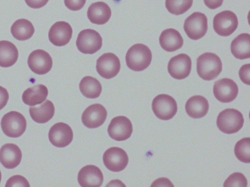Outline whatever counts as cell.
<instances>
[{"label":"cell","mask_w":250,"mask_h":187,"mask_svg":"<svg viewBox=\"0 0 250 187\" xmlns=\"http://www.w3.org/2000/svg\"><path fill=\"white\" fill-rule=\"evenodd\" d=\"M21 158V151L15 144H5L0 149V162L6 168L12 169L17 167L20 164Z\"/></svg>","instance_id":"obj_19"},{"label":"cell","mask_w":250,"mask_h":187,"mask_svg":"<svg viewBox=\"0 0 250 187\" xmlns=\"http://www.w3.org/2000/svg\"><path fill=\"white\" fill-rule=\"evenodd\" d=\"M19 56L16 46L7 40L0 41V66L9 67L17 61Z\"/></svg>","instance_id":"obj_26"},{"label":"cell","mask_w":250,"mask_h":187,"mask_svg":"<svg viewBox=\"0 0 250 187\" xmlns=\"http://www.w3.org/2000/svg\"><path fill=\"white\" fill-rule=\"evenodd\" d=\"M213 93L215 97L219 101L229 103L237 97L238 87L232 79L224 78L214 82Z\"/></svg>","instance_id":"obj_11"},{"label":"cell","mask_w":250,"mask_h":187,"mask_svg":"<svg viewBox=\"0 0 250 187\" xmlns=\"http://www.w3.org/2000/svg\"><path fill=\"white\" fill-rule=\"evenodd\" d=\"M244 123L242 113L233 108L221 112L216 119V125L219 130L227 134L238 132L242 128Z\"/></svg>","instance_id":"obj_3"},{"label":"cell","mask_w":250,"mask_h":187,"mask_svg":"<svg viewBox=\"0 0 250 187\" xmlns=\"http://www.w3.org/2000/svg\"><path fill=\"white\" fill-rule=\"evenodd\" d=\"M49 0H25L26 3L31 8L38 9L45 6Z\"/></svg>","instance_id":"obj_36"},{"label":"cell","mask_w":250,"mask_h":187,"mask_svg":"<svg viewBox=\"0 0 250 187\" xmlns=\"http://www.w3.org/2000/svg\"><path fill=\"white\" fill-rule=\"evenodd\" d=\"M35 32L32 23L28 20L21 19L15 21L11 27L13 36L21 41L25 40L32 37Z\"/></svg>","instance_id":"obj_27"},{"label":"cell","mask_w":250,"mask_h":187,"mask_svg":"<svg viewBox=\"0 0 250 187\" xmlns=\"http://www.w3.org/2000/svg\"><path fill=\"white\" fill-rule=\"evenodd\" d=\"M96 70L100 76L105 79L113 78L119 73L121 64L119 58L112 53H104L98 58Z\"/></svg>","instance_id":"obj_9"},{"label":"cell","mask_w":250,"mask_h":187,"mask_svg":"<svg viewBox=\"0 0 250 187\" xmlns=\"http://www.w3.org/2000/svg\"><path fill=\"white\" fill-rule=\"evenodd\" d=\"M103 162L106 168L114 172H119L124 169L128 163V157L122 149L113 147L104 152Z\"/></svg>","instance_id":"obj_10"},{"label":"cell","mask_w":250,"mask_h":187,"mask_svg":"<svg viewBox=\"0 0 250 187\" xmlns=\"http://www.w3.org/2000/svg\"><path fill=\"white\" fill-rule=\"evenodd\" d=\"M152 109L157 117L161 120H168L176 114L178 107L175 100L171 96L160 94L153 99Z\"/></svg>","instance_id":"obj_6"},{"label":"cell","mask_w":250,"mask_h":187,"mask_svg":"<svg viewBox=\"0 0 250 187\" xmlns=\"http://www.w3.org/2000/svg\"><path fill=\"white\" fill-rule=\"evenodd\" d=\"M81 93L88 98H96L101 94L102 87L99 81L91 76L83 78L79 84Z\"/></svg>","instance_id":"obj_28"},{"label":"cell","mask_w":250,"mask_h":187,"mask_svg":"<svg viewBox=\"0 0 250 187\" xmlns=\"http://www.w3.org/2000/svg\"><path fill=\"white\" fill-rule=\"evenodd\" d=\"M224 0H204L205 5L209 9H215L220 7Z\"/></svg>","instance_id":"obj_37"},{"label":"cell","mask_w":250,"mask_h":187,"mask_svg":"<svg viewBox=\"0 0 250 187\" xmlns=\"http://www.w3.org/2000/svg\"><path fill=\"white\" fill-rule=\"evenodd\" d=\"M154 182H156V183L158 184V185H156L157 186H161L162 184L165 183L169 184L171 186L174 187V186L172 184L171 182L166 178H159L157 180H155Z\"/></svg>","instance_id":"obj_38"},{"label":"cell","mask_w":250,"mask_h":187,"mask_svg":"<svg viewBox=\"0 0 250 187\" xmlns=\"http://www.w3.org/2000/svg\"><path fill=\"white\" fill-rule=\"evenodd\" d=\"M159 43L165 51L171 52L180 49L183 45L184 40L178 31L168 28L161 33L159 37Z\"/></svg>","instance_id":"obj_21"},{"label":"cell","mask_w":250,"mask_h":187,"mask_svg":"<svg viewBox=\"0 0 250 187\" xmlns=\"http://www.w3.org/2000/svg\"><path fill=\"white\" fill-rule=\"evenodd\" d=\"M247 185L248 181L244 175L240 172H234L225 180L223 186L246 187Z\"/></svg>","instance_id":"obj_31"},{"label":"cell","mask_w":250,"mask_h":187,"mask_svg":"<svg viewBox=\"0 0 250 187\" xmlns=\"http://www.w3.org/2000/svg\"><path fill=\"white\" fill-rule=\"evenodd\" d=\"M250 36L248 33H242L231 42L230 51L236 58L244 59L250 57Z\"/></svg>","instance_id":"obj_24"},{"label":"cell","mask_w":250,"mask_h":187,"mask_svg":"<svg viewBox=\"0 0 250 187\" xmlns=\"http://www.w3.org/2000/svg\"><path fill=\"white\" fill-rule=\"evenodd\" d=\"M73 133L71 127L63 122H58L49 130L48 138L51 143L58 148L67 146L73 140Z\"/></svg>","instance_id":"obj_15"},{"label":"cell","mask_w":250,"mask_h":187,"mask_svg":"<svg viewBox=\"0 0 250 187\" xmlns=\"http://www.w3.org/2000/svg\"><path fill=\"white\" fill-rule=\"evenodd\" d=\"M103 181L102 171L95 165H89L83 167L78 174V183L83 187H99Z\"/></svg>","instance_id":"obj_18"},{"label":"cell","mask_w":250,"mask_h":187,"mask_svg":"<svg viewBox=\"0 0 250 187\" xmlns=\"http://www.w3.org/2000/svg\"><path fill=\"white\" fill-rule=\"evenodd\" d=\"M238 20L236 14L229 10L217 14L213 20V27L218 35L227 37L231 35L237 29Z\"/></svg>","instance_id":"obj_8"},{"label":"cell","mask_w":250,"mask_h":187,"mask_svg":"<svg viewBox=\"0 0 250 187\" xmlns=\"http://www.w3.org/2000/svg\"><path fill=\"white\" fill-rule=\"evenodd\" d=\"M29 112L31 118L38 123H45L54 116L55 107L53 103L46 99L40 105L30 107Z\"/></svg>","instance_id":"obj_23"},{"label":"cell","mask_w":250,"mask_h":187,"mask_svg":"<svg viewBox=\"0 0 250 187\" xmlns=\"http://www.w3.org/2000/svg\"><path fill=\"white\" fill-rule=\"evenodd\" d=\"M1 173L0 171V181H1Z\"/></svg>","instance_id":"obj_39"},{"label":"cell","mask_w":250,"mask_h":187,"mask_svg":"<svg viewBox=\"0 0 250 187\" xmlns=\"http://www.w3.org/2000/svg\"><path fill=\"white\" fill-rule=\"evenodd\" d=\"M184 29L188 37L193 40L203 37L208 30V19L201 12H195L185 20Z\"/></svg>","instance_id":"obj_5"},{"label":"cell","mask_w":250,"mask_h":187,"mask_svg":"<svg viewBox=\"0 0 250 187\" xmlns=\"http://www.w3.org/2000/svg\"><path fill=\"white\" fill-rule=\"evenodd\" d=\"M111 16V10L109 6L103 1H98L92 3L88 8L87 16L92 23L98 25L106 23Z\"/></svg>","instance_id":"obj_20"},{"label":"cell","mask_w":250,"mask_h":187,"mask_svg":"<svg viewBox=\"0 0 250 187\" xmlns=\"http://www.w3.org/2000/svg\"><path fill=\"white\" fill-rule=\"evenodd\" d=\"M105 108L99 103L94 104L86 108L82 115L83 125L89 128L94 129L101 126L107 117Z\"/></svg>","instance_id":"obj_16"},{"label":"cell","mask_w":250,"mask_h":187,"mask_svg":"<svg viewBox=\"0 0 250 187\" xmlns=\"http://www.w3.org/2000/svg\"><path fill=\"white\" fill-rule=\"evenodd\" d=\"M27 63L29 68L34 73L44 75L51 70L53 61L47 52L42 49H38L30 54Z\"/></svg>","instance_id":"obj_14"},{"label":"cell","mask_w":250,"mask_h":187,"mask_svg":"<svg viewBox=\"0 0 250 187\" xmlns=\"http://www.w3.org/2000/svg\"><path fill=\"white\" fill-rule=\"evenodd\" d=\"M191 65V59L188 55L180 54L170 58L168 63L167 70L173 78L183 79L190 74Z\"/></svg>","instance_id":"obj_12"},{"label":"cell","mask_w":250,"mask_h":187,"mask_svg":"<svg viewBox=\"0 0 250 187\" xmlns=\"http://www.w3.org/2000/svg\"><path fill=\"white\" fill-rule=\"evenodd\" d=\"M250 66L249 63L243 65L239 71V75L241 80L245 84L250 85Z\"/></svg>","instance_id":"obj_34"},{"label":"cell","mask_w":250,"mask_h":187,"mask_svg":"<svg viewBox=\"0 0 250 187\" xmlns=\"http://www.w3.org/2000/svg\"><path fill=\"white\" fill-rule=\"evenodd\" d=\"M9 99V94L7 90L0 86V110L7 104Z\"/></svg>","instance_id":"obj_35"},{"label":"cell","mask_w":250,"mask_h":187,"mask_svg":"<svg viewBox=\"0 0 250 187\" xmlns=\"http://www.w3.org/2000/svg\"><path fill=\"white\" fill-rule=\"evenodd\" d=\"M5 187H30L26 179L20 175L11 177L6 182Z\"/></svg>","instance_id":"obj_32"},{"label":"cell","mask_w":250,"mask_h":187,"mask_svg":"<svg viewBox=\"0 0 250 187\" xmlns=\"http://www.w3.org/2000/svg\"><path fill=\"white\" fill-rule=\"evenodd\" d=\"M196 70L202 79L210 81L216 78L221 73L222 63L215 54L206 52L197 58Z\"/></svg>","instance_id":"obj_1"},{"label":"cell","mask_w":250,"mask_h":187,"mask_svg":"<svg viewBox=\"0 0 250 187\" xmlns=\"http://www.w3.org/2000/svg\"><path fill=\"white\" fill-rule=\"evenodd\" d=\"M152 60V53L145 44L137 43L128 50L125 61L127 66L134 71H142L147 68Z\"/></svg>","instance_id":"obj_2"},{"label":"cell","mask_w":250,"mask_h":187,"mask_svg":"<svg viewBox=\"0 0 250 187\" xmlns=\"http://www.w3.org/2000/svg\"><path fill=\"white\" fill-rule=\"evenodd\" d=\"M72 32V28L68 22L64 21H57L49 29V40L55 46H64L70 41Z\"/></svg>","instance_id":"obj_17"},{"label":"cell","mask_w":250,"mask_h":187,"mask_svg":"<svg viewBox=\"0 0 250 187\" xmlns=\"http://www.w3.org/2000/svg\"><path fill=\"white\" fill-rule=\"evenodd\" d=\"M132 131L133 127L130 120L124 116H118L113 118L107 128L109 136L114 140L119 141L129 138Z\"/></svg>","instance_id":"obj_13"},{"label":"cell","mask_w":250,"mask_h":187,"mask_svg":"<svg viewBox=\"0 0 250 187\" xmlns=\"http://www.w3.org/2000/svg\"><path fill=\"white\" fill-rule=\"evenodd\" d=\"M102 41V38L98 32L91 29H86L79 33L76 46L81 53L93 54L101 48Z\"/></svg>","instance_id":"obj_7"},{"label":"cell","mask_w":250,"mask_h":187,"mask_svg":"<svg viewBox=\"0 0 250 187\" xmlns=\"http://www.w3.org/2000/svg\"><path fill=\"white\" fill-rule=\"evenodd\" d=\"M65 6L72 11H78L84 5L86 0H64Z\"/></svg>","instance_id":"obj_33"},{"label":"cell","mask_w":250,"mask_h":187,"mask_svg":"<svg viewBox=\"0 0 250 187\" xmlns=\"http://www.w3.org/2000/svg\"><path fill=\"white\" fill-rule=\"evenodd\" d=\"M192 3L193 0H166L165 6L170 13L179 15L188 10Z\"/></svg>","instance_id":"obj_30"},{"label":"cell","mask_w":250,"mask_h":187,"mask_svg":"<svg viewBox=\"0 0 250 187\" xmlns=\"http://www.w3.org/2000/svg\"><path fill=\"white\" fill-rule=\"evenodd\" d=\"M234 154L242 162H250V138L245 137L239 140L235 144Z\"/></svg>","instance_id":"obj_29"},{"label":"cell","mask_w":250,"mask_h":187,"mask_svg":"<svg viewBox=\"0 0 250 187\" xmlns=\"http://www.w3.org/2000/svg\"><path fill=\"white\" fill-rule=\"evenodd\" d=\"M1 129L8 137L17 138L24 132L26 120L24 116L16 111H11L5 114L0 122Z\"/></svg>","instance_id":"obj_4"},{"label":"cell","mask_w":250,"mask_h":187,"mask_svg":"<svg viewBox=\"0 0 250 187\" xmlns=\"http://www.w3.org/2000/svg\"><path fill=\"white\" fill-rule=\"evenodd\" d=\"M48 91L43 84H38L26 89L22 95V99L25 104L33 106L43 102L47 97Z\"/></svg>","instance_id":"obj_25"},{"label":"cell","mask_w":250,"mask_h":187,"mask_svg":"<svg viewBox=\"0 0 250 187\" xmlns=\"http://www.w3.org/2000/svg\"><path fill=\"white\" fill-rule=\"evenodd\" d=\"M209 109V104L204 96L196 95L190 97L185 105V110L188 116L193 118L205 116Z\"/></svg>","instance_id":"obj_22"}]
</instances>
